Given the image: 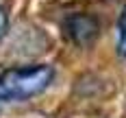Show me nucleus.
<instances>
[{"label": "nucleus", "mask_w": 126, "mask_h": 118, "mask_svg": "<svg viewBox=\"0 0 126 118\" xmlns=\"http://www.w3.org/2000/svg\"><path fill=\"white\" fill-rule=\"evenodd\" d=\"M7 24H9V20H7V11L0 7V39L4 37V33H7Z\"/></svg>", "instance_id": "20e7f679"}, {"label": "nucleus", "mask_w": 126, "mask_h": 118, "mask_svg": "<svg viewBox=\"0 0 126 118\" xmlns=\"http://www.w3.org/2000/svg\"><path fill=\"white\" fill-rule=\"evenodd\" d=\"M63 33L76 46H89L100 33V22L89 13H72L63 20Z\"/></svg>", "instance_id": "f03ea898"}, {"label": "nucleus", "mask_w": 126, "mask_h": 118, "mask_svg": "<svg viewBox=\"0 0 126 118\" xmlns=\"http://www.w3.org/2000/svg\"><path fill=\"white\" fill-rule=\"evenodd\" d=\"M117 50L122 57H126V7L117 20Z\"/></svg>", "instance_id": "7ed1b4c3"}, {"label": "nucleus", "mask_w": 126, "mask_h": 118, "mask_svg": "<svg viewBox=\"0 0 126 118\" xmlns=\"http://www.w3.org/2000/svg\"><path fill=\"white\" fill-rule=\"evenodd\" d=\"M54 79V70L46 64L9 68L0 72V101H26L46 90Z\"/></svg>", "instance_id": "f257e3e1"}]
</instances>
